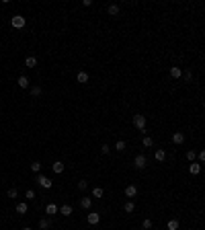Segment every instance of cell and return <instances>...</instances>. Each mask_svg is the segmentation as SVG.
Returning <instances> with one entry per match:
<instances>
[{"mask_svg":"<svg viewBox=\"0 0 205 230\" xmlns=\"http://www.w3.org/2000/svg\"><path fill=\"white\" fill-rule=\"evenodd\" d=\"M25 66H27V68H37V58H35V56H27Z\"/></svg>","mask_w":205,"mask_h":230,"instance_id":"7c38bea8","label":"cell"},{"mask_svg":"<svg viewBox=\"0 0 205 230\" xmlns=\"http://www.w3.org/2000/svg\"><path fill=\"white\" fill-rule=\"evenodd\" d=\"M195 158H197V152H195V150H189V152H187V160H191V162H193Z\"/></svg>","mask_w":205,"mask_h":230,"instance_id":"484cf974","label":"cell"},{"mask_svg":"<svg viewBox=\"0 0 205 230\" xmlns=\"http://www.w3.org/2000/svg\"><path fill=\"white\" fill-rule=\"evenodd\" d=\"M37 181H39V185L43 187V189H51V185H54V183H51V179H49V177H45V175H39V177H37Z\"/></svg>","mask_w":205,"mask_h":230,"instance_id":"5b68a950","label":"cell"},{"mask_svg":"<svg viewBox=\"0 0 205 230\" xmlns=\"http://www.w3.org/2000/svg\"><path fill=\"white\" fill-rule=\"evenodd\" d=\"M76 80H78L80 84H86L88 82V72H84V70H82V72H78V74H76Z\"/></svg>","mask_w":205,"mask_h":230,"instance_id":"9a60e30c","label":"cell"},{"mask_svg":"<svg viewBox=\"0 0 205 230\" xmlns=\"http://www.w3.org/2000/svg\"><path fill=\"white\" fill-rule=\"evenodd\" d=\"M152 144H154V140H152L150 136H146V138H144V146H146V148H150Z\"/></svg>","mask_w":205,"mask_h":230,"instance_id":"f546056e","label":"cell"},{"mask_svg":"<svg viewBox=\"0 0 205 230\" xmlns=\"http://www.w3.org/2000/svg\"><path fill=\"white\" fill-rule=\"evenodd\" d=\"M203 109H205V101H203Z\"/></svg>","mask_w":205,"mask_h":230,"instance_id":"8d00e7d4","label":"cell"},{"mask_svg":"<svg viewBox=\"0 0 205 230\" xmlns=\"http://www.w3.org/2000/svg\"><path fill=\"white\" fill-rule=\"evenodd\" d=\"M60 212V208L55 206V203H47V206H45V214L47 216H54V214H58Z\"/></svg>","mask_w":205,"mask_h":230,"instance_id":"30bf717a","label":"cell"},{"mask_svg":"<svg viewBox=\"0 0 205 230\" xmlns=\"http://www.w3.org/2000/svg\"><path fill=\"white\" fill-rule=\"evenodd\" d=\"M17 82H19V86H21V88H31V82H29V78H27L25 74H21Z\"/></svg>","mask_w":205,"mask_h":230,"instance_id":"ba28073f","label":"cell"},{"mask_svg":"<svg viewBox=\"0 0 205 230\" xmlns=\"http://www.w3.org/2000/svg\"><path fill=\"white\" fill-rule=\"evenodd\" d=\"M183 78H185L187 82H189V80H193V72H191V70H185V72H183Z\"/></svg>","mask_w":205,"mask_h":230,"instance_id":"4316f807","label":"cell"},{"mask_svg":"<svg viewBox=\"0 0 205 230\" xmlns=\"http://www.w3.org/2000/svg\"><path fill=\"white\" fill-rule=\"evenodd\" d=\"M10 23H12V27H15V29H23L27 21H25V17H21V15H15Z\"/></svg>","mask_w":205,"mask_h":230,"instance_id":"3957f363","label":"cell"},{"mask_svg":"<svg viewBox=\"0 0 205 230\" xmlns=\"http://www.w3.org/2000/svg\"><path fill=\"white\" fill-rule=\"evenodd\" d=\"M60 214H62V216H72L74 210H72V206H70V203H64V206L60 208Z\"/></svg>","mask_w":205,"mask_h":230,"instance_id":"8fae6325","label":"cell"},{"mask_svg":"<svg viewBox=\"0 0 205 230\" xmlns=\"http://www.w3.org/2000/svg\"><path fill=\"white\" fill-rule=\"evenodd\" d=\"M172 142H174L176 146L185 144V134H183V132H174V134H172Z\"/></svg>","mask_w":205,"mask_h":230,"instance_id":"8992f818","label":"cell"},{"mask_svg":"<svg viewBox=\"0 0 205 230\" xmlns=\"http://www.w3.org/2000/svg\"><path fill=\"white\" fill-rule=\"evenodd\" d=\"M170 76H172V78H181V76H183V70L179 68V66H172V68H170Z\"/></svg>","mask_w":205,"mask_h":230,"instance_id":"ac0fdd59","label":"cell"},{"mask_svg":"<svg viewBox=\"0 0 205 230\" xmlns=\"http://www.w3.org/2000/svg\"><path fill=\"white\" fill-rule=\"evenodd\" d=\"M115 150L123 152V150H125V142H123V140H117V142H115Z\"/></svg>","mask_w":205,"mask_h":230,"instance_id":"603a6c76","label":"cell"},{"mask_svg":"<svg viewBox=\"0 0 205 230\" xmlns=\"http://www.w3.org/2000/svg\"><path fill=\"white\" fill-rule=\"evenodd\" d=\"M93 197H102V187H94V189H93Z\"/></svg>","mask_w":205,"mask_h":230,"instance_id":"d4e9b609","label":"cell"},{"mask_svg":"<svg viewBox=\"0 0 205 230\" xmlns=\"http://www.w3.org/2000/svg\"><path fill=\"white\" fill-rule=\"evenodd\" d=\"M142 226H144V228H146V230H148V228H152V220H150V218H146Z\"/></svg>","mask_w":205,"mask_h":230,"instance_id":"1f68e13d","label":"cell"},{"mask_svg":"<svg viewBox=\"0 0 205 230\" xmlns=\"http://www.w3.org/2000/svg\"><path fill=\"white\" fill-rule=\"evenodd\" d=\"M80 206H82L84 210H90V208H93V199H90V197H80Z\"/></svg>","mask_w":205,"mask_h":230,"instance_id":"5bb4252c","label":"cell"},{"mask_svg":"<svg viewBox=\"0 0 205 230\" xmlns=\"http://www.w3.org/2000/svg\"><path fill=\"white\" fill-rule=\"evenodd\" d=\"M101 152H102V154H109V152H111V148H109L107 144H102V146H101Z\"/></svg>","mask_w":205,"mask_h":230,"instance_id":"836d02e7","label":"cell"},{"mask_svg":"<svg viewBox=\"0 0 205 230\" xmlns=\"http://www.w3.org/2000/svg\"><path fill=\"white\" fill-rule=\"evenodd\" d=\"M25 197H27V199H29V201H31V199H35V191H33V189H27V193H25Z\"/></svg>","mask_w":205,"mask_h":230,"instance_id":"4dcf8cb0","label":"cell"},{"mask_svg":"<svg viewBox=\"0 0 205 230\" xmlns=\"http://www.w3.org/2000/svg\"><path fill=\"white\" fill-rule=\"evenodd\" d=\"M23 230H33V228H29V226H27V228H23Z\"/></svg>","mask_w":205,"mask_h":230,"instance_id":"d590c367","label":"cell"},{"mask_svg":"<svg viewBox=\"0 0 205 230\" xmlns=\"http://www.w3.org/2000/svg\"><path fill=\"white\" fill-rule=\"evenodd\" d=\"M189 173H191V175H199V173H201V162H191Z\"/></svg>","mask_w":205,"mask_h":230,"instance_id":"4fadbf2b","label":"cell"},{"mask_svg":"<svg viewBox=\"0 0 205 230\" xmlns=\"http://www.w3.org/2000/svg\"><path fill=\"white\" fill-rule=\"evenodd\" d=\"M31 95H33V97H39V95H41V86H31Z\"/></svg>","mask_w":205,"mask_h":230,"instance_id":"83f0119b","label":"cell"},{"mask_svg":"<svg viewBox=\"0 0 205 230\" xmlns=\"http://www.w3.org/2000/svg\"><path fill=\"white\" fill-rule=\"evenodd\" d=\"M86 185H88V181H78V189H80V191L86 189Z\"/></svg>","mask_w":205,"mask_h":230,"instance_id":"d6a6232c","label":"cell"},{"mask_svg":"<svg viewBox=\"0 0 205 230\" xmlns=\"http://www.w3.org/2000/svg\"><path fill=\"white\" fill-rule=\"evenodd\" d=\"M197 156H199V162H205V150H201Z\"/></svg>","mask_w":205,"mask_h":230,"instance_id":"e575fe53","label":"cell"},{"mask_svg":"<svg viewBox=\"0 0 205 230\" xmlns=\"http://www.w3.org/2000/svg\"><path fill=\"white\" fill-rule=\"evenodd\" d=\"M6 195H8V197H10V199H15V197H17V195H19V191H17V189H15V187H10V189H8V191H6Z\"/></svg>","mask_w":205,"mask_h":230,"instance_id":"cb8c5ba5","label":"cell"},{"mask_svg":"<svg viewBox=\"0 0 205 230\" xmlns=\"http://www.w3.org/2000/svg\"><path fill=\"white\" fill-rule=\"evenodd\" d=\"M109 15H111V17H115V15H119V4H111V6H109Z\"/></svg>","mask_w":205,"mask_h":230,"instance_id":"44dd1931","label":"cell"},{"mask_svg":"<svg viewBox=\"0 0 205 230\" xmlns=\"http://www.w3.org/2000/svg\"><path fill=\"white\" fill-rule=\"evenodd\" d=\"M49 226H51V220H49V218H41L39 220V228L41 230H47Z\"/></svg>","mask_w":205,"mask_h":230,"instance_id":"d6986e66","label":"cell"},{"mask_svg":"<svg viewBox=\"0 0 205 230\" xmlns=\"http://www.w3.org/2000/svg\"><path fill=\"white\" fill-rule=\"evenodd\" d=\"M133 125H136L137 130L146 132V115H133Z\"/></svg>","mask_w":205,"mask_h":230,"instance_id":"6da1fadb","label":"cell"},{"mask_svg":"<svg viewBox=\"0 0 205 230\" xmlns=\"http://www.w3.org/2000/svg\"><path fill=\"white\" fill-rule=\"evenodd\" d=\"M154 158H156L158 162H162V160H164V158H166V152H164V150H156V154H154Z\"/></svg>","mask_w":205,"mask_h":230,"instance_id":"7402d4cb","label":"cell"},{"mask_svg":"<svg viewBox=\"0 0 205 230\" xmlns=\"http://www.w3.org/2000/svg\"><path fill=\"white\" fill-rule=\"evenodd\" d=\"M51 169H54V173H58V175H60V173H64V162L62 160H55L54 164H51Z\"/></svg>","mask_w":205,"mask_h":230,"instance_id":"e0dca14e","label":"cell"},{"mask_svg":"<svg viewBox=\"0 0 205 230\" xmlns=\"http://www.w3.org/2000/svg\"><path fill=\"white\" fill-rule=\"evenodd\" d=\"M15 210H17V214H21V216H23V214H27V212H29V206H27L25 201H19Z\"/></svg>","mask_w":205,"mask_h":230,"instance_id":"9c48e42d","label":"cell"},{"mask_svg":"<svg viewBox=\"0 0 205 230\" xmlns=\"http://www.w3.org/2000/svg\"><path fill=\"white\" fill-rule=\"evenodd\" d=\"M86 222H88L90 226L98 224V222H101V214H98V212H90V214L86 216Z\"/></svg>","mask_w":205,"mask_h":230,"instance_id":"277c9868","label":"cell"},{"mask_svg":"<svg viewBox=\"0 0 205 230\" xmlns=\"http://www.w3.org/2000/svg\"><path fill=\"white\" fill-rule=\"evenodd\" d=\"M123 210H125L127 214H131V212H136V203H133L131 199H129V201H125V203H123Z\"/></svg>","mask_w":205,"mask_h":230,"instance_id":"2e32d148","label":"cell"},{"mask_svg":"<svg viewBox=\"0 0 205 230\" xmlns=\"http://www.w3.org/2000/svg\"><path fill=\"white\" fill-rule=\"evenodd\" d=\"M168 230H179V220H176V218H172V220H168Z\"/></svg>","mask_w":205,"mask_h":230,"instance_id":"ffe728a7","label":"cell"},{"mask_svg":"<svg viewBox=\"0 0 205 230\" xmlns=\"http://www.w3.org/2000/svg\"><path fill=\"white\" fill-rule=\"evenodd\" d=\"M146 164H148V158L144 156V154H137V156L133 158V167L140 169V171H142V169H146Z\"/></svg>","mask_w":205,"mask_h":230,"instance_id":"7a4b0ae2","label":"cell"},{"mask_svg":"<svg viewBox=\"0 0 205 230\" xmlns=\"http://www.w3.org/2000/svg\"><path fill=\"white\" fill-rule=\"evenodd\" d=\"M136 195H137V187L136 185H127L125 187V197L131 199V197H136Z\"/></svg>","mask_w":205,"mask_h":230,"instance_id":"52a82bcc","label":"cell"},{"mask_svg":"<svg viewBox=\"0 0 205 230\" xmlns=\"http://www.w3.org/2000/svg\"><path fill=\"white\" fill-rule=\"evenodd\" d=\"M133 230H136V228H133Z\"/></svg>","mask_w":205,"mask_h":230,"instance_id":"74e56055","label":"cell"},{"mask_svg":"<svg viewBox=\"0 0 205 230\" xmlns=\"http://www.w3.org/2000/svg\"><path fill=\"white\" fill-rule=\"evenodd\" d=\"M31 171H33V173H39L41 171V162H33V164H31Z\"/></svg>","mask_w":205,"mask_h":230,"instance_id":"f1b7e54d","label":"cell"}]
</instances>
